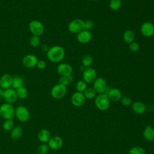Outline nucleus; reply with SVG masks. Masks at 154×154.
<instances>
[{
	"mask_svg": "<svg viewBox=\"0 0 154 154\" xmlns=\"http://www.w3.org/2000/svg\"><path fill=\"white\" fill-rule=\"evenodd\" d=\"M72 79L71 76H61V77L59 79V84L66 87L72 82Z\"/></svg>",
	"mask_w": 154,
	"mask_h": 154,
	"instance_id": "473e14b6",
	"label": "nucleus"
},
{
	"mask_svg": "<svg viewBox=\"0 0 154 154\" xmlns=\"http://www.w3.org/2000/svg\"><path fill=\"white\" fill-rule=\"evenodd\" d=\"M15 116L21 122H26L30 118V112L25 106L20 105L15 108Z\"/></svg>",
	"mask_w": 154,
	"mask_h": 154,
	"instance_id": "39448f33",
	"label": "nucleus"
},
{
	"mask_svg": "<svg viewBox=\"0 0 154 154\" xmlns=\"http://www.w3.org/2000/svg\"><path fill=\"white\" fill-rule=\"evenodd\" d=\"M46 56L50 61L54 63H60L64 58L65 51L60 46H53L46 52Z\"/></svg>",
	"mask_w": 154,
	"mask_h": 154,
	"instance_id": "f257e3e1",
	"label": "nucleus"
},
{
	"mask_svg": "<svg viewBox=\"0 0 154 154\" xmlns=\"http://www.w3.org/2000/svg\"><path fill=\"white\" fill-rule=\"evenodd\" d=\"M36 66L40 69H44L46 66V64L45 61L40 60L38 61Z\"/></svg>",
	"mask_w": 154,
	"mask_h": 154,
	"instance_id": "4c0bfd02",
	"label": "nucleus"
},
{
	"mask_svg": "<svg viewBox=\"0 0 154 154\" xmlns=\"http://www.w3.org/2000/svg\"><path fill=\"white\" fill-rule=\"evenodd\" d=\"M48 143V145L50 149L57 150L62 147L63 145V140L59 136H54L51 137Z\"/></svg>",
	"mask_w": 154,
	"mask_h": 154,
	"instance_id": "2eb2a0df",
	"label": "nucleus"
},
{
	"mask_svg": "<svg viewBox=\"0 0 154 154\" xmlns=\"http://www.w3.org/2000/svg\"><path fill=\"white\" fill-rule=\"evenodd\" d=\"M38 140L42 143H46L51 138L50 131L45 128L41 129L37 134Z\"/></svg>",
	"mask_w": 154,
	"mask_h": 154,
	"instance_id": "6ab92c4d",
	"label": "nucleus"
},
{
	"mask_svg": "<svg viewBox=\"0 0 154 154\" xmlns=\"http://www.w3.org/2000/svg\"><path fill=\"white\" fill-rule=\"evenodd\" d=\"M94 26V23L90 20L84 21V29L90 31Z\"/></svg>",
	"mask_w": 154,
	"mask_h": 154,
	"instance_id": "e433bc0d",
	"label": "nucleus"
},
{
	"mask_svg": "<svg viewBox=\"0 0 154 154\" xmlns=\"http://www.w3.org/2000/svg\"><path fill=\"white\" fill-rule=\"evenodd\" d=\"M94 103L97 109L100 111H105L109 107L110 100L106 94H99L95 98Z\"/></svg>",
	"mask_w": 154,
	"mask_h": 154,
	"instance_id": "f03ea898",
	"label": "nucleus"
},
{
	"mask_svg": "<svg viewBox=\"0 0 154 154\" xmlns=\"http://www.w3.org/2000/svg\"><path fill=\"white\" fill-rule=\"evenodd\" d=\"M57 72L60 76H71L73 72V68L71 65L66 63H60L57 67Z\"/></svg>",
	"mask_w": 154,
	"mask_h": 154,
	"instance_id": "4468645a",
	"label": "nucleus"
},
{
	"mask_svg": "<svg viewBox=\"0 0 154 154\" xmlns=\"http://www.w3.org/2000/svg\"><path fill=\"white\" fill-rule=\"evenodd\" d=\"M67 93V88L66 86L60 84L55 85L51 90V96L55 99H60L64 97Z\"/></svg>",
	"mask_w": 154,
	"mask_h": 154,
	"instance_id": "0eeeda50",
	"label": "nucleus"
},
{
	"mask_svg": "<svg viewBox=\"0 0 154 154\" xmlns=\"http://www.w3.org/2000/svg\"><path fill=\"white\" fill-rule=\"evenodd\" d=\"M14 127V123L13 119L5 120L2 123V129L7 132L11 131Z\"/></svg>",
	"mask_w": 154,
	"mask_h": 154,
	"instance_id": "393cba45",
	"label": "nucleus"
},
{
	"mask_svg": "<svg viewBox=\"0 0 154 154\" xmlns=\"http://www.w3.org/2000/svg\"><path fill=\"white\" fill-rule=\"evenodd\" d=\"M91 1H99V0H91Z\"/></svg>",
	"mask_w": 154,
	"mask_h": 154,
	"instance_id": "a19ab883",
	"label": "nucleus"
},
{
	"mask_svg": "<svg viewBox=\"0 0 154 154\" xmlns=\"http://www.w3.org/2000/svg\"><path fill=\"white\" fill-rule=\"evenodd\" d=\"M143 137L148 141H154V129L150 125L146 126L143 131Z\"/></svg>",
	"mask_w": 154,
	"mask_h": 154,
	"instance_id": "412c9836",
	"label": "nucleus"
},
{
	"mask_svg": "<svg viewBox=\"0 0 154 154\" xmlns=\"http://www.w3.org/2000/svg\"><path fill=\"white\" fill-rule=\"evenodd\" d=\"M129 49L132 52H136L140 49V45L135 42H132L129 44Z\"/></svg>",
	"mask_w": 154,
	"mask_h": 154,
	"instance_id": "c9c22d12",
	"label": "nucleus"
},
{
	"mask_svg": "<svg viewBox=\"0 0 154 154\" xmlns=\"http://www.w3.org/2000/svg\"><path fill=\"white\" fill-rule=\"evenodd\" d=\"M87 88V83H86L84 80H79L76 84V89L78 92L84 93Z\"/></svg>",
	"mask_w": 154,
	"mask_h": 154,
	"instance_id": "c756f323",
	"label": "nucleus"
},
{
	"mask_svg": "<svg viewBox=\"0 0 154 154\" xmlns=\"http://www.w3.org/2000/svg\"><path fill=\"white\" fill-rule=\"evenodd\" d=\"M24 83L25 81L22 77L19 76H16L14 77H13L11 87L14 90H17L22 87H23Z\"/></svg>",
	"mask_w": 154,
	"mask_h": 154,
	"instance_id": "4be33fe9",
	"label": "nucleus"
},
{
	"mask_svg": "<svg viewBox=\"0 0 154 154\" xmlns=\"http://www.w3.org/2000/svg\"><path fill=\"white\" fill-rule=\"evenodd\" d=\"M83 94H84L85 99H93L94 97H95L96 92L93 87H89V88L87 87V89L83 93Z\"/></svg>",
	"mask_w": 154,
	"mask_h": 154,
	"instance_id": "cd10ccee",
	"label": "nucleus"
},
{
	"mask_svg": "<svg viewBox=\"0 0 154 154\" xmlns=\"http://www.w3.org/2000/svg\"><path fill=\"white\" fill-rule=\"evenodd\" d=\"M93 88L96 91V93H105V91L107 89V83L103 78H97L93 82Z\"/></svg>",
	"mask_w": 154,
	"mask_h": 154,
	"instance_id": "1a4fd4ad",
	"label": "nucleus"
},
{
	"mask_svg": "<svg viewBox=\"0 0 154 154\" xmlns=\"http://www.w3.org/2000/svg\"><path fill=\"white\" fill-rule=\"evenodd\" d=\"M82 78L86 83H93L97 78L96 70L91 67L84 69L82 72Z\"/></svg>",
	"mask_w": 154,
	"mask_h": 154,
	"instance_id": "6e6552de",
	"label": "nucleus"
},
{
	"mask_svg": "<svg viewBox=\"0 0 154 154\" xmlns=\"http://www.w3.org/2000/svg\"><path fill=\"white\" fill-rule=\"evenodd\" d=\"M105 94H107L110 100L114 102L120 100L122 97V93L121 91L117 88H112L109 89L108 93Z\"/></svg>",
	"mask_w": 154,
	"mask_h": 154,
	"instance_id": "a211bd4d",
	"label": "nucleus"
},
{
	"mask_svg": "<svg viewBox=\"0 0 154 154\" xmlns=\"http://www.w3.org/2000/svg\"><path fill=\"white\" fill-rule=\"evenodd\" d=\"M122 4V0H110L109 6L112 10L117 11L120 8Z\"/></svg>",
	"mask_w": 154,
	"mask_h": 154,
	"instance_id": "c85d7f7f",
	"label": "nucleus"
},
{
	"mask_svg": "<svg viewBox=\"0 0 154 154\" xmlns=\"http://www.w3.org/2000/svg\"><path fill=\"white\" fill-rule=\"evenodd\" d=\"M129 154H146V151L142 147L134 146L129 150Z\"/></svg>",
	"mask_w": 154,
	"mask_h": 154,
	"instance_id": "7c9ffc66",
	"label": "nucleus"
},
{
	"mask_svg": "<svg viewBox=\"0 0 154 154\" xmlns=\"http://www.w3.org/2000/svg\"><path fill=\"white\" fill-rule=\"evenodd\" d=\"M38 60L34 54H28L22 60L23 65L26 68H32L36 66Z\"/></svg>",
	"mask_w": 154,
	"mask_h": 154,
	"instance_id": "ddd939ff",
	"label": "nucleus"
},
{
	"mask_svg": "<svg viewBox=\"0 0 154 154\" xmlns=\"http://www.w3.org/2000/svg\"><path fill=\"white\" fill-rule=\"evenodd\" d=\"M49 146L46 143L41 144L37 148V153L38 154H46L49 151Z\"/></svg>",
	"mask_w": 154,
	"mask_h": 154,
	"instance_id": "72a5a7b5",
	"label": "nucleus"
},
{
	"mask_svg": "<svg viewBox=\"0 0 154 154\" xmlns=\"http://www.w3.org/2000/svg\"><path fill=\"white\" fill-rule=\"evenodd\" d=\"M3 99L6 103L10 104L15 103L17 99L16 90L13 89V88H9L8 89L4 90Z\"/></svg>",
	"mask_w": 154,
	"mask_h": 154,
	"instance_id": "9d476101",
	"label": "nucleus"
},
{
	"mask_svg": "<svg viewBox=\"0 0 154 154\" xmlns=\"http://www.w3.org/2000/svg\"><path fill=\"white\" fill-rule=\"evenodd\" d=\"M93 38V34L90 31L84 29L77 34V41L82 44H86L89 43Z\"/></svg>",
	"mask_w": 154,
	"mask_h": 154,
	"instance_id": "9b49d317",
	"label": "nucleus"
},
{
	"mask_svg": "<svg viewBox=\"0 0 154 154\" xmlns=\"http://www.w3.org/2000/svg\"><path fill=\"white\" fill-rule=\"evenodd\" d=\"M93 63V58L90 55H86L82 59V64L84 67H90Z\"/></svg>",
	"mask_w": 154,
	"mask_h": 154,
	"instance_id": "bb28decb",
	"label": "nucleus"
},
{
	"mask_svg": "<svg viewBox=\"0 0 154 154\" xmlns=\"http://www.w3.org/2000/svg\"><path fill=\"white\" fill-rule=\"evenodd\" d=\"M141 34L146 37H150L154 34V25L150 22H144L141 26Z\"/></svg>",
	"mask_w": 154,
	"mask_h": 154,
	"instance_id": "f8f14e48",
	"label": "nucleus"
},
{
	"mask_svg": "<svg viewBox=\"0 0 154 154\" xmlns=\"http://www.w3.org/2000/svg\"><path fill=\"white\" fill-rule=\"evenodd\" d=\"M0 116L5 120L13 119L15 116V108L12 104L5 102L0 106Z\"/></svg>",
	"mask_w": 154,
	"mask_h": 154,
	"instance_id": "7ed1b4c3",
	"label": "nucleus"
},
{
	"mask_svg": "<svg viewBox=\"0 0 154 154\" xmlns=\"http://www.w3.org/2000/svg\"><path fill=\"white\" fill-rule=\"evenodd\" d=\"M120 100L121 103L125 106H128L132 104V99L128 96H122Z\"/></svg>",
	"mask_w": 154,
	"mask_h": 154,
	"instance_id": "f704fd0d",
	"label": "nucleus"
},
{
	"mask_svg": "<svg viewBox=\"0 0 154 154\" xmlns=\"http://www.w3.org/2000/svg\"><path fill=\"white\" fill-rule=\"evenodd\" d=\"M135 38V34L131 29H127L124 31L123 34V40L128 43H130L134 42Z\"/></svg>",
	"mask_w": 154,
	"mask_h": 154,
	"instance_id": "5701e85b",
	"label": "nucleus"
},
{
	"mask_svg": "<svg viewBox=\"0 0 154 154\" xmlns=\"http://www.w3.org/2000/svg\"><path fill=\"white\" fill-rule=\"evenodd\" d=\"M85 101V97L83 93L76 91L71 97V102L75 106L79 107L82 106Z\"/></svg>",
	"mask_w": 154,
	"mask_h": 154,
	"instance_id": "dca6fc26",
	"label": "nucleus"
},
{
	"mask_svg": "<svg viewBox=\"0 0 154 154\" xmlns=\"http://www.w3.org/2000/svg\"><path fill=\"white\" fill-rule=\"evenodd\" d=\"M4 90H3L2 88H1L0 87V99H3L4 97Z\"/></svg>",
	"mask_w": 154,
	"mask_h": 154,
	"instance_id": "ea45409f",
	"label": "nucleus"
},
{
	"mask_svg": "<svg viewBox=\"0 0 154 154\" xmlns=\"http://www.w3.org/2000/svg\"><path fill=\"white\" fill-rule=\"evenodd\" d=\"M28 27L33 35L39 37L42 35L45 31V26L43 24L37 20H31L29 23Z\"/></svg>",
	"mask_w": 154,
	"mask_h": 154,
	"instance_id": "20e7f679",
	"label": "nucleus"
},
{
	"mask_svg": "<svg viewBox=\"0 0 154 154\" xmlns=\"http://www.w3.org/2000/svg\"><path fill=\"white\" fill-rule=\"evenodd\" d=\"M132 111L138 114H141L146 112V105L140 101H137L132 104Z\"/></svg>",
	"mask_w": 154,
	"mask_h": 154,
	"instance_id": "aec40b11",
	"label": "nucleus"
},
{
	"mask_svg": "<svg viewBox=\"0 0 154 154\" xmlns=\"http://www.w3.org/2000/svg\"><path fill=\"white\" fill-rule=\"evenodd\" d=\"M13 76L8 73L3 75L0 78V87L3 90L11 88L12 85Z\"/></svg>",
	"mask_w": 154,
	"mask_h": 154,
	"instance_id": "f3484780",
	"label": "nucleus"
},
{
	"mask_svg": "<svg viewBox=\"0 0 154 154\" xmlns=\"http://www.w3.org/2000/svg\"><path fill=\"white\" fill-rule=\"evenodd\" d=\"M16 91L17 98H19L20 99H26L28 95V90L24 86L16 90Z\"/></svg>",
	"mask_w": 154,
	"mask_h": 154,
	"instance_id": "a878e982",
	"label": "nucleus"
},
{
	"mask_svg": "<svg viewBox=\"0 0 154 154\" xmlns=\"http://www.w3.org/2000/svg\"><path fill=\"white\" fill-rule=\"evenodd\" d=\"M49 49V48L48 47V46L46 45H43L42 46V51H44V52H47Z\"/></svg>",
	"mask_w": 154,
	"mask_h": 154,
	"instance_id": "58836bf2",
	"label": "nucleus"
},
{
	"mask_svg": "<svg viewBox=\"0 0 154 154\" xmlns=\"http://www.w3.org/2000/svg\"><path fill=\"white\" fill-rule=\"evenodd\" d=\"M70 32L78 34L84 29V21L81 19H75L70 22L68 25Z\"/></svg>",
	"mask_w": 154,
	"mask_h": 154,
	"instance_id": "423d86ee",
	"label": "nucleus"
},
{
	"mask_svg": "<svg viewBox=\"0 0 154 154\" xmlns=\"http://www.w3.org/2000/svg\"><path fill=\"white\" fill-rule=\"evenodd\" d=\"M10 132L11 137L14 140H17L20 139L22 135V129L20 126H14Z\"/></svg>",
	"mask_w": 154,
	"mask_h": 154,
	"instance_id": "b1692460",
	"label": "nucleus"
},
{
	"mask_svg": "<svg viewBox=\"0 0 154 154\" xmlns=\"http://www.w3.org/2000/svg\"><path fill=\"white\" fill-rule=\"evenodd\" d=\"M40 43V38L38 36L32 35L29 40V44L32 48H37Z\"/></svg>",
	"mask_w": 154,
	"mask_h": 154,
	"instance_id": "2f4dec72",
	"label": "nucleus"
}]
</instances>
